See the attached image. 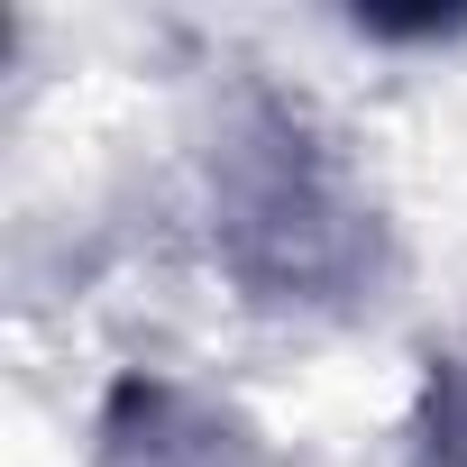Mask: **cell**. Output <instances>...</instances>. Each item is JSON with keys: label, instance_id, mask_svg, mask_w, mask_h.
Wrapping results in <instances>:
<instances>
[{"label": "cell", "instance_id": "cell-1", "mask_svg": "<svg viewBox=\"0 0 467 467\" xmlns=\"http://www.w3.org/2000/svg\"><path fill=\"white\" fill-rule=\"evenodd\" d=\"M202 239L266 321H367L403 285L394 211L312 92L229 65L202 119Z\"/></svg>", "mask_w": 467, "mask_h": 467}, {"label": "cell", "instance_id": "cell-2", "mask_svg": "<svg viewBox=\"0 0 467 467\" xmlns=\"http://www.w3.org/2000/svg\"><path fill=\"white\" fill-rule=\"evenodd\" d=\"M92 467H275V458H266L257 421L229 412L220 394L129 367V376H110V394L92 412Z\"/></svg>", "mask_w": 467, "mask_h": 467}, {"label": "cell", "instance_id": "cell-3", "mask_svg": "<svg viewBox=\"0 0 467 467\" xmlns=\"http://www.w3.org/2000/svg\"><path fill=\"white\" fill-rule=\"evenodd\" d=\"M403 467H467V348H431L412 412H403Z\"/></svg>", "mask_w": 467, "mask_h": 467}]
</instances>
